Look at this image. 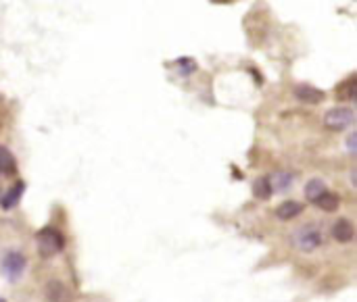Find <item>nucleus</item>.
<instances>
[{"mask_svg":"<svg viewBox=\"0 0 357 302\" xmlns=\"http://www.w3.org/2000/svg\"><path fill=\"white\" fill-rule=\"evenodd\" d=\"M36 244H38V253H40L42 257L50 259V257H54V255H59V253L63 251L65 240H63V236H61L59 230H54V228H44V230H40V232L36 234Z\"/></svg>","mask_w":357,"mask_h":302,"instance_id":"nucleus-1","label":"nucleus"},{"mask_svg":"<svg viewBox=\"0 0 357 302\" xmlns=\"http://www.w3.org/2000/svg\"><path fill=\"white\" fill-rule=\"evenodd\" d=\"M25 267H27V261H25V257H23L21 253H17V251L4 253V257H2V261H0V271H2V276H4L8 282H13V284L19 282V280L23 278Z\"/></svg>","mask_w":357,"mask_h":302,"instance_id":"nucleus-2","label":"nucleus"},{"mask_svg":"<svg viewBox=\"0 0 357 302\" xmlns=\"http://www.w3.org/2000/svg\"><path fill=\"white\" fill-rule=\"evenodd\" d=\"M293 242L295 246L301 251V253H314L322 246L324 242V236L318 228L314 225H305V228H299L293 236Z\"/></svg>","mask_w":357,"mask_h":302,"instance_id":"nucleus-3","label":"nucleus"},{"mask_svg":"<svg viewBox=\"0 0 357 302\" xmlns=\"http://www.w3.org/2000/svg\"><path fill=\"white\" fill-rule=\"evenodd\" d=\"M354 111L351 109H333L324 117V125L333 132H343L354 123Z\"/></svg>","mask_w":357,"mask_h":302,"instance_id":"nucleus-4","label":"nucleus"},{"mask_svg":"<svg viewBox=\"0 0 357 302\" xmlns=\"http://www.w3.org/2000/svg\"><path fill=\"white\" fill-rule=\"evenodd\" d=\"M295 96L301 102H307V104H320L326 98V94L322 90L314 88V86H297L295 88Z\"/></svg>","mask_w":357,"mask_h":302,"instance_id":"nucleus-5","label":"nucleus"},{"mask_svg":"<svg viewBox=\"0 0 357 302\" xmlns=\"http://www.w3.org/2000/svg\"><path fill=\"white\" fill-rule=\"evenodd\" d=\"M23 192H25V184H15L10 190H6L2 196H0V207L4 209V211H10V209H15L17 205H19V200H21V196H23Z\"/></svg>","mask_w":357,"mask_h":302,"instance_id":"nucleus-6","label":"nucleus"},{"mask_svg":"<svg viewBox=\"0 0 357 302\" xmlns=\"http://www.w3.org/2000/svg\"><path fill=\"white\" fill-rule=\"evenodd\" d=\"M333 236H335V240H337V242H341V244H349V242L354 240V236H356V228H354V223H351V221L341 219V221H337V223L333 225Z\"/></svg>","mask_w":357,"mask_h":302,"instance_id":"nucleus-7","label":"nucleus"},{"mask_svg":"<svg viewBox=\"0 0 357 302\" xmlns=\"http://www.w3.org/2000/svg\"><path fill=\"white\" fill-rule=\"evenodd\" d=\"M303 213V205L297 200H284L278 209H276V217L280 221H291L295 217H299Z\"/></svg>","mask_w":357,"mask_h":302,"instance_id":"nucleus-8","label":"nucleus"},{"mask_svg":"<svg viewBox=\"0 0 357 302\" xmlns=\"http://www.w3.org/2000/svg\"><path fill=\"white\" fill-rule=\"evenodd\" d=\"M318 209H322L324 213H335L337 209H339V205H341V200H339V196L337 194H333V192H328V190H324L318 198H314L312 200Z\"/></svg>","mask_w":357,"mask_h":302,"instance_id":"nucleus-9","label":"nucleus"},{"mask_svg":"<svg viewBox=\"0 0 357 302\" xmlns=\"http://www.w3.org/2000/svg\"><path fill=\"white\" fill-rule=\"evenodd\" d=\"M17 171V161L15 157L10 154V150H6L4 146H0V173L4 175H10Z\"/></svg>","mask_w":357,"mask_h":302,"instance_id":"nucleus-10","label":"nucleus"},{"mask_svg":"<svg viewBox=\"0 0 357 302\" xmlns=\"http://www.w3.org/2000/svg\"><path fill=\"white\" fill-rule=\"evenodd\" d=\"M356 96V75H349L339 88H337V98L339 100H354Z\"/></svg>","mask_w":357,"mask_h":302,"instance_id":"nucleus-11","label":"nucleus"},{"mask_svg":"<svg viewBox=\"0 0 357 302\" xmlns=\"http://www.w3.org/2000/svg\"><path fill=\"white\" fill-rule=\"evenodd\" d=\"M270 184H272V190H276V192H287V190L293 186V175L280 171V173H276V175L270 180Z\"/></svg>","mask_w":357,"mask_h":302,"instance_id":"nucleus-12","label":"nucleus"},{"mask_svg":"<svg viewBox=\"0 0 357 302\" xmlns=\"http://www.w3.org/2000/svg\"><path fill=\"white\" fill-rule=\"evenodd\" d=\"M253 192H255V196L257 198H261V200H268L270 196H272V184H270V180L268 177H259L257 182H255V186H253Z\"/></svg>","mask_w":357,"mask_h":302,"instance_id":"nucleus-13","label":"nucleus"},{"mask_svg":"<svg viewBox=\"0 0 357 302\" xmlns=\"http://www.w3.org/2000/svg\"><path fill=\"white\" fill-rule=\"evenodd\" d=\"M324 190H326V186H324L322 180H312V182H307V186H305V196H307L310 200H314V198H318Z\"/></svg>","mask_w":357,"mask_h":302,"instance_id":"nucleus-14","label":"nucleus"},{"mask_svg":"<svg viewBox=\"0 0 357 302\" xmlns=\"http://www.w3.org/2000/svg\"><path fill=\"white\" fill-rule=\"evenodd\" d=\"M349 152H356V134L349 138Z\"/></svg>","mask_w":357,"mask_h":302,"instance_id":"nucleus-15","label":"nucleus"}]
</instances>
